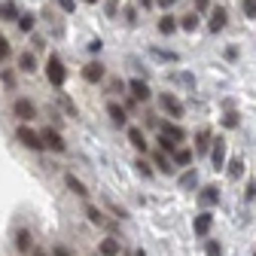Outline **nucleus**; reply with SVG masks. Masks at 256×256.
Here are the masks:
<instances>
[{
	"mask_svg": "<svg viewBox=\"0 0 256 256\" xmlns=\"http://www.w3.org/2000/svg\"><path fill=\"white\" fill-rule=\"evenodd\" d=\"M0 16L10 18V22H18V18H22V16H18V10H16L12 4H4V6H0Z\"/></svg>",
	"mask_w": 256,
	"mask_h": 256,
	"instance_id": "b1692460",
	"label": "nucleus"
},
{
	"mask_svg": "<svg viewBox=\"0 0 256 256\" xmlns=\"http://www.w3.org/2000/svg\"><path fill=\"white\" fill-rule=\"evenodd\" d=\"M46 80H49L55 88H61L64 80H68V70H64V64H61L58 55H49V58H46Z\"/></svg>",
	"mask_w": 256,
	"mask_h": 256,
	"instance_id": "f257e3e1",
	"label": "nucleus"
},
{
	"mask_svg": "<svg viewBox=\"0 0 256 256\" xmlns=\"http://www.w3.org/2000/svg\"><path fill=\"white\" fill-rule=\"evenodd\" d=\"M16 247H18L22 253L30 250V232H28V229H18V232H16Z\"/></svg>",
	"mask_w": 256,
	"mask_h": 256,
	"instance_id": "f3484780",
	"label": "nucleus"
},
{
	"mask_svg": "<svg viewBox=\"0 0 256 256\" xmlns=\"http://www.w3.org/2000/svg\"><path fill=\"white\" fill-rule=\"evenodd\" d=\"M86 216H88V220L94 222V226H107V220H104V214H101L98 208H92V204L86 208Z\"/></svg>",
	"mask_w": 256,
	"mask_h": 256,
	"instance_id": "6ab92c4d",
	"label": "nucleus"
},
{
	"mask_svg": "<svg viewBox=\"0 0 256 256\" xmlns=\"http://www.w3.org/2000/svg\"><path fill=\"white\" fill-rule=\"evenodd\" d=\"M210 226H214V216L204 210V214H198V216H196V226H192V229H196V235H198V238H204V235L210 232Z\"/></svg>",
	"mask_w": 256,
	"mask_h": 256,
	"instance_id": "6e6552de",
	"label": "nucleus"
},
{
	"mask_svg": "<svg viewBox=\"0 0 256 256\" xmlns=\"http://www.w3.org/2000/svg\"><path fill=\"white\" fill-rule=\"evenodd\" d=\"M88 52H101V40H92L88 43Z\"/></svg>",
	"mask_w": 256,
	"mask_h": 256,
	"instance_id": "4c0bfd02",
	"label": "nucleus"
},
{
	"mask_svg": "<svg viewBox=\"0 0 256 256\" xmlns=\"http://www.w3.org/2000/svg\"><path fill=\"white\" fill-rule=\"evenodd\" d=\"M88 4H98V0H88Z\"/></svg>",
	"mask_w": 256,
	"mask_h": 256,
	"instance_id": "37998d69",
	"label": "nucleus"
},
{
	"mask_svg": "<svg viewBox=\"0 0 256 256\" xmlns=\"http://www.w3.org/2000/svg\"><path fill=\"white\" fill-rule=\"evenodd\" d=\"M34 256H49V253H43V250H34Z\"/></svg>",
	"mask_w": 256,
	"mask_h": 256,
	"instance_id": "a19ab883",
	"label": "nucleus"
},
{
	"mask_svg": "<svg viewBox=\"0 0 256 256\" xmlns=\"http://www.w3.org/2000/svg\"><path fill=\"white\" fill-rule=\"evenodd\" d=\"M158 146H162V152H168V156H174V152H177V144H174V140H168L165 134L158 138Z\"/></svg>",
	"mask_w": 256,
	"mask_h": 256,
	"instance_id": "cd10ccee",
	"label": "nucleus"
},
{
	"mask_svg": "<svg viewBox=\"0 0 256 256\" xmlns=\"http://www.w3.org/2000/svg\"><path fill=\"white\" fill-rule=\"evenodd\" d=\"M58 4H61L64 10H68V12H74V0H58Z\"/></svg>",
	"mask_w": 256,
	"mask_h": 256,
	"instance_id": "ea45409f",
	"label": "nucleus"
},
{
	"mask_svg": "<svg viewBox=\"0 0 256 256\" xmlns=\"http://www.w3.org/2000/svg\"><path fill=\"white\" fill-rule=\"evenodd\" d=\"M156 168H158V171H165V174L174 171V168H171V158H168L165 152H156Z\"/></svg>",
	"mask_w": 256,
	"mask_h": 256,
	"instance_id": "412c9836",
	"label": "nucleus"
},
{
	"mask_svg": "<svg viewBox=\"0 0 256 256\" xmlns=\"http://www.w3.org/2000/svg\"><path fill=\"white\" fill-rule=\"evenodd\" d=\"M107 113H110V119H113V125H125V110L119 107V104H107Z\"/></svg>",
	"mask_w": 256,
	"mask_h": 256,
	"instance_id": "dca6fc26",
	"label": "nucleus"
},
{
	"mask_svg": "<svg viewBox=\"0 0 256 256\" xmlns=\"http://www.w3.org/2000/svg\"><path fill=\"white\" fill-rule=\"evenodd\" d=\"M138 171H140L144 177H150V174H152V168H150V165L144 162V158H138Z\"/></svg>",
	"mask_w": 256,
	"mask_h": 256,
	"instance_id": "72a5a7b5",
	"label": "nucleus"
},
{
	"mask_svg": "<svg viewBox=\"0 0 256 256\" xmlns=\"http://www.w3.org/2000/svg\"><path fill=\"white\" fill-rule=\"evenodd\" d=\"M12 113H16L18 119H37V107L30 104L28 98H16V101H12Z\"/></svg>",
	"mask_w": 256,
	"mask_h": 256,
	"instance_id": "20e7f679",
	"label": "nucleus"
},
{
	"mask_svg": "<svg viewBox=\"0 0 256 256\" xmlns=\"http://www.w3.org/2000/svg\"><path fill=\"white\" fill-rule=\"evenodd\" d=\"M52 256H74V253H70L68 247H55V250H52Z\"/></svg>",
	"mask_w": 256,
	"mask_h": 256,
	"instance_id": "e433bc0d",
	"label": "nucleus"
},
{
	"mask_svg": "<svg viewBox=\"0 0 256 256\" xmlns=\"http://www.w3.org/2000/svg\"><path fill=\"white\" fill-rule=\"evenodd\" d=\"M134 256H146V253H144V250H138V253H134Z\"/></svg>",
	"mask_w": 256,
	"mask_h": 256,
	"instance_id": "79ce46f5",
	"label": "nucleus"
},
{
	"mask_svg": "<svg viewBox=\"0 0 256 256\" xmlns=\"http://www.w3.org/2000/svg\"><path fill=\"white\" fill-rule=\"evenodd\" d=\"M244 12H247L250 18H256V0H244Z\"/></svg>",
	"mask_w": 256,
	"mask_h": 256,
	"instance_id": "2f4dec72",
	"label": "nucleus"
},
{
	"mask_svg": "<svg viewBox=\"0 0 256 256\" xmlns=\"http://www.w3.org/2000/svg\"><path fill=\"white\" fill-rule=\"evenodd\" d=\"M43 144H46V150H52V152H64L68 150V144H64V138L55 132V128H43Z\"/></svg>",
	"mask_w": 256,
	"mask_h": 256,
	"instance_id": "7ed1b4c3",
	"label": "nucleus"
},
{
	"mask_svg": "<svg viewBox=\"0 0 256 256\" xmlns=\"http://www.w3.org/2000/svg\"><path fill=\"white\" fill-rule=\"evenodd\" d=\"M158 30H162V34H174V30H177V18L174 16H165L162 22H158Z\"/></svg>",
	"mask_w": 256,
	"mask_h": 256,
	"instance_id": "aec40b11",
	"label": "nucleus"
},
{
	"mask_svg": "<svg viewBox=\"0 0 256 256\" xmlns=\"http://www.w3.org/2000/svg\"><path fill=\"white\" fill-rule=\"evenodd\" d=\"M204 253H208V256H222V247H220L216 241H208V247H204Z\"/></svg>",
	"mask_w": 256,
	"mask_h": 256,
	"instance_id": "c85d7f7f",
	"label": "nucleus"
},
{
	"mask_svg": "<svg viewBox=\"0 0 256 256\" xmlns=\"http://www.w3.org/2000/svg\"><path fill=\"white\" fill-rule=\"evenodd\" d=\"M98 253L101 256H119V241L116 238H104L101 247H98Z\"/></svg>",
	"mask_w": 256,
	"mask_h": 256,
	"instance_id": "2eb2a0df",
	"label": "nucleus"
},
{
	"mask_svg": "<svg viewBox=\"0 0 256 256\" xmlns=\"http://www.w3.org/2000/svg\"><path fill=\"white\" fill-rule=\"evenodd\" d=\"M208 146H210V132H208V128H202L198 138H196V150L198 152H208Z\"/></svg>",
	"mask_w": 256,
	"mask_h": 256,
	"instance_id": "a211bd4d",
	"label": "nucleus"
},
{
	"mask_svg": "<svg viewBox=\"0 0 256 256\" xmlns=\"http://www.w3.org/2000/svg\"><path fill=\"white\" fill-rule=\"evenodd\" d=\"M61 107H64V110H68V113H70V116H76V107H74V104H70V101H68V98H61Z\"/></svg>",
	"mask_w": 256,
	"mask_h": 256,
	"instance_id": "f704fd0d",
	"label": "nucleus"
},
{
	"mask_svg": "<svg viewBox=\"0 0 256 256\" xmlns=\"http://www.w3.org/2000/svg\"><path fill=\"white\" fill-rule=\"evenodd\" d=\"M226 140H222V138H216L214 140V146H210V162H214V168H222V165H226Z\"/></svg>",
	"mask_w": 256,
	"mask_h": 256,
	"instance_id": "39448f33",
	"label": "nucleus"
},
{
	"mask_svg": "<svg viewBox=\"0 0 256 256\" xmlns=\"http://www.w3.org/2000/svg\"><path fill=\"white\" fill-rule=\"evenodd\" d=\"M82 76H86L88 82H101V80H104V64H101V61H88L86 68H82Z\"/></svg>",
	"mask_w": 256,
	"mask_h": 256,
	"instance_id": "0eeeda50",
	"label": "nucleus"
},
{
	"mask_svg": "<svg viewBox=\"0 0 256 256\" xmlns=\"http://www.w3.org/2000/svg\"><path fill=\"white\" fill-rule=\"evenodd\" d=\"M16 24H18V30H24V34H28V30H34V16H30V12H24V16H22Z\"/></svg>",
	"mask_w": 256,
	"mask_h": 256,
	"instance_id": "393cba45",
	"label": "nucleus"
},
{
	"mask_svg": "<svg viewBox=\"0 0 256 256\" xmlns=\"http://www.w3.org/2000/svg\"><path fill=\"white\" fill-rule=\"evenodd\" d=\"M216 198H220V192H216V186H204V189H202V202H204V204H214Z\"/></svg>",
	"mask_w": 256,
	"mask_h": 256,
	"instance_id": "5701e85b",
	"label": "nucleus"
},
{
	"mask_svg": "<svg viewBox=\"0 0 256 256\" xmlns=\"http://www.w3.org/2000/svg\"><path fill=\"white\" fill-rule=\"evenodd\" d=\"M128 140H132V146L134 150H146V138H144V132H140V128H128Z\"/></svg>",
	"mask_w": 256,
	"mask_h": 256,
	"instance_id": "4468645a",
	"label": "nucleus"
},
{
	"mask_svg": "<svg viewBox=\"0 0 256 256\" xmlns=\"http://www.w3.org/2000/svg\"><path fill=\"white\" fill-rule=\"evenodd\" d=\"M222 125H226V128H235V125H238V113H226V119H222Z\"/></svg>",
	"mask_w": 256,
	"mask_h": 256,
	"instance_id": "473e14b6",
	"label": "nucleus"
},
{
	"mask_svg": "<svg viewBox=\"0 0 256 256\" xmlns=\"http://www.w3.org/2000/svg\"><path fill=\"white\" fill-rule=\"evenodd\" d=\"M244 196H247V202L256 198V183H247V192H244Z\"/></svg>",
	"mask_w": 256,
	"mask_h": 256,
	"instance_id": "c9c22d12",
	"label": "nucleus"
},
{
	"mask_svg": "<svg viewBox=\"0 0 256 256\" xmlns=\"http://www.w3.org/2000/svg\"><path fill=\"white\" fill-rule=\"evenodd\" d=\"M6 55H10V40H6L4 34H0V61H4Z\"/></svg>",
	"mask_w": 256,
	"mask_h": 256,
	"instance_id": "7c9ffc66",
	"label": "nucleus"
},
{
	"mask_svg": "<svg viewBox=\"0 0 256 256\" xmlns=\"http://www.w3.org/2000/svg\"><path fill=\"white\" fill-rule=\"evenodd\" d=\"M18 70L22 74H34L37 70V61H34V55H30V52H22L18 55Z\"/></svg>",
	"mask_w": 256,
	"mask_h": 256,
	"instance_id": "ddd939ff",
	"label": "nucleus"
},
{
	"mask_svg": "<svg viewBox=\"0 0 256 256\" xmlns=\"http://www.w3.org/2000/svg\"><path fill=\"white\" fill-rule=\"evenodd\" d=\"M158 104H162V110H165V113H171L174 119H180V116H183V104L174 98V94H162V98H158Z\"/></svg>",
	"mask_w": 256,
	"mask_h": 256,
	"instance_id": "423d86ee",
	"label": "nucleus"
},
{
	"mask_svg": "<svg viewBox=\"0 0 256 256\" xmlns=\"http://www.w3.org/2000/svg\"><path fill=\"white\" fill-rule=\"evenodd\" d=\"M16 138H18V144H24L28 150H43V146H46V144H43V134L34 132L30 125H18V128H16Z\"/></svg>",
	"mask_w": 256,
	"mask_h": 256,
	"instance_id": "f03ea898",
	"label": "nucleus"
},
{
	"mask_svg": "<svg viewBox=\"0 0 256 256\" xmlns=\"http://www.w3.org/2000/svg\"><path fill=\"white\" fill-rule=\"evenodd\" d=\"M174 162H177L180 168L189 165V162H192V152H189V150H177V152H174Z\"/></svg>",
	"mask_w": 256,
	"mask_h": 256,
	"instance_id": "bb28decb",
	"label": "nucleus"
},
{
	"mask_svg": "<svg viewBox=\"0 0 256 256\" xmlns=\"http://www.w3.org/2000/svg\"><path fill=\"white\" fill-rule=\"evenodd\" d=\"M180 186H196V171H186L180 177Z\"/></svg>",
	"mask_w": 256,
	"mask_h": 256,
	"instance_id": "c756f323",
	"label": "nucleus"
},
{
	"mask_svg": "<svg viewBox=\"0 0 256 256\" xmlns=\"http://www.w3.org/2000/svg\"><path fill=\"white\" fill-rule=\"evenodd\" d=\"M128 88H132V98L134 101H146L150 98V86L144 80H132V82H128Z\"/></svg>",
	"mask_w": 256,
	"mask_h": 256,
	"instance_id": "1a4fd4ad",
	"label": "nucleus"
},
{
	"mask_svg": "<svg viewBox=\"0 0 256 256\" xmlns=\"http://www.w3.org/2000/svg\"><path fill=\"white\" fill-rule=\"evenodd\" d=\"M162 134L168 138V140H174V144H180V140H186V132L180 125H174V122H165L162 125Z\"/></svg>",
	"mask_w": 256,
	"mask_h": 256,
	"instance_id": "9d476101",
	"label": "nucleus"
},
{
	"mask_svg": "<svg viewBox=\"0 0 256 256\" xmlns=\"http://www.w3.org/2000/svg\"><path fill=\"white\" fill-rule=\"evenodd\" d=\"M64 183H68V186H70V189L76 192L80 198H86V196H88V189H86V183H82L80 177H74V174H64Z\"/></svg>",
	"mask_w": 256,
	"mask_h": 256,
	"instance_id": "f8f14e48",
	"label": "nucleus"
},
{
	"mask_svg": "<svg viewBox=\"0 0 256 256\" xmlns=\"http://www.w3.org/2000/svg\"><path fill=\"white\" fill-rule=\"evenodd\" d=\"M156 4L162 6V10H168V6H174V4H177V0H156Z\"/></svg>",
	"mask_w": 256,
	"mask_h": 256,
	"instance_id": "58836bf2",
	"label": "nucleus"
},
{
	"mask_svg": "<svg viewBox=\"0 0 256 256\" xmlns=\"http://www.w3.org/2000/svg\"><path fill=\"white\" fill-rule=\"evenodd\" d=\"M180 28H183V30H196V28H198V16H196V12L183 16V18H180Z\"/></svg>",
	"mask_w": 256,
	"mask_h": 256,
	"instance_id": "4be33fe9",
	"label": "nucleus"
},
{
	"mask_svg": "<svg viewBox=\"0 0 256 256\" xmlns=\"http://www.w3.org/2000/svg\"><path fill=\"white\" fill-rule=\"evenodd\" d=\"M241 171H244V162H241V158H232V162H229V177H232V180H238V177H241Z\"/></svg>",
	"mask_w": 256,
	"mask_h": 256,
	"instance_id": "a878e982",
	"label": "nucleus"
},
{
	"mask_svg": "<svg viewBox=\"0 0 256 256\" xmlns=\"http://www.w3.org/2000/svg\"><path fill=\"white\" fill-rule=\"evenodd\" d=\"M210 30H214V34H216V30H222V28H226V10H222V6H216L214 12H210Z\"/></svg>",
	"mask_w": 256,
	"mask_h": 256,
	"instance_id": "9b49d317",
	"label": "nucleus"
}]
</instances>
